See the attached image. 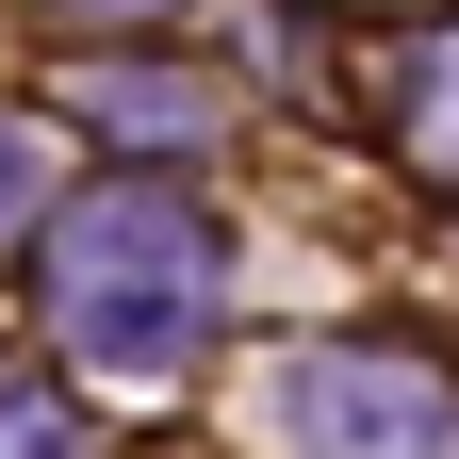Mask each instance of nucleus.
Wrapping results in <instances>:
<instances>
[{
  "label": "nucleus",
  "mask_w": 459,
  "mask_h": 459,
  "mask_svg": "<svg viewBox=\"0 0 459 459\" xmlns=\"http://www.w3.org/2000/svg\"><path fill=\"white\" fill-rule=\"evenodd\" d=\"M0 459H66V411H49L33 377H0Z\"/></svg>",
  "instance_id": "nucleus-5"
},
{
  "label": "nucleus",
  "mask_w": 459,
  "mask_h": 459,
  "mask_svg": "<svg viewBox=\"0 0 459 459\" xmlns=\"http://www.w3.org/2000/svg\"><path fill=\"white\" fill-rule=\"evenodd\" d=\"M49 296H66L82 361L164 377V361H197V328H213V230L164 197V181H115V197H82V213H66Z\"/></svg>",
  "instance_id": "nucleus-1"
},
{
  "label": "nucleus",
  "mask_w": 459,
  "mask_h": 459,
  "mask_svg": "<svg viewBox=\"0 0 459 459\" xmlns=\"http://www.w3.org/2000/svg\"><path fill=\"white\" fill-rule=\"evenodd\" d=\"M394 132H411V164H443L459 181V33L411 49V82H394Z\"/></svg>",
  "instance_id": "nucleus-3"
},
{
  "label": "nucleus",
  "mask_w": 459,
  "mask_h": 459,
  "mask_svg": "<svg viewBox=\"0 0 459 459\" xmlns=\"http://www.w3.org/2000/svg\"><path fill=\"white\" fill-rule=\"evenodd\" d=\"M17 197H33V148H17V132H0V230H17Z\"/></svg>",
  "instance_id": "nucleus-6"
},
{
  "label": "nucleus",
  "mask_w": 459,
  "mask_h": 459,
  "mask_svg": "<svg viewBox=\"0 0 459 459\" xmlns=\"http://www.w3.org/2000/svg\"><path fill=\"white\" fill-rule=\"evenodd\" d=\"M279 411H296V427H328V443H443V394H427L411 361H361V344L296 361V377H279Z\"/></svg>",
  "instance_id": "nucleus-2"
},
{
  "label": "nucleus",
  "mask_w": 459,
  "mask_h": 459,
  "mask_svg": "<svg viewBox=\"0 0 459 459\" xmlns=\"http://www.w3.org/2000/svg\"><path fill=\"white\" fill-rule=\"evenodd\" d=\"M82 99H99V115H132V132H197V82H115V66H99Z\"/></svg>",
  "instance_id": "nucleus-4"
}]
</instances>
